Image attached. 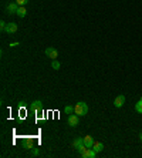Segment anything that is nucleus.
I'll list each match as a JSON object with an SVG mask.
<instances>
[{"label":"nucleus","instance_id":"obj_1","mask_svg":"<svg viewBox=\"0 0 142 158\" xmlns=\"http://www.w3.org/2000/svg\"><path fill=\"white\" fill-rule=\"evenodd\" d=\"M74 112H75L78 117L87 116V114H88V104H87V103H84V101H80V103H77V104H75V107H74Z\"/></svg>","mask_w":142,"mask_h":158},{"label":"nucleus","instance_id":"obj_2","mask_svg":"<svg viewBox=\"0 0 142 158\" xmlns=\"http://www.w3.org/2000/svg\"><path fill=\"white\" fill-rule=\"evenodd\" d=\"M30 108H31V111H33V112H36V114H38V112L43 111V103H41L40 100L33 101L31 105H30Z\"/></svg>","mask_w":142,"mask_h":158},{"label":"nucleus","instance_id":"obj_3","mask_svg":"<svg viewBox=\"0 0 142 158\" xmlns=\"http://www.w3.org/2000/svg\"><path fill=\"white\" fill-rule=\"evenodd\" d=\"M46 56L50 57L51 60H57V57H58V51H57L56 49H53V47H47V49H46Z\"/></svg>","mask_w":142,"mask_h":158},{"label":"nucleus","instance_id":"obj_4","mask_svg":"<svg viewBox=\"0 0 142 158\" xmlns=\"http://www.w3.org/2000/svg\"><path fill=\"white\" fill-rule=\"evenodd\" d=\"M78 123H80V118H78L77 114H70L68 116V125L70 127H77Z\"/></svg>","mask_w":142,"mask_h":158},{"label":"nucleus","instance_id":"obj_5","mask_svg":"<svg viewBox=\"0 0 142 158\" xmlns=\"http://www.w3.org/2000/svg\"><path fill=\"white\" fill-rule=\"evenodd\" d=\"M19 7H20V6H19L16 2H13V3H9L6 9H7V13H9V14H16L17 10H19Z\"/></svg>","mask_w":142,"mask_h":158},{"label":"nucleus","instance_id":"obj_6","mask_svg":"<svg viewBox=\"0 0 142 158\" xmlns=\"http://www.w3.org/2000/svg\"><path fill=\"white\" fill-rule=\"evenodd\" d=\"M124 104H125V96H122V94H119V96H118L117 98L114 100V105H115L117 108H121Z\"/></svg>","mask_w":142,"mask_h":158},{"label":"nucleus","instance_id":"obj_7","mask_svg":"<svg viewBox=\"0 0 142 158\" xmlns=\"http://www.w3.org/2000/svg\"><path fill=\"white\" fill-rule=\"evenodd\" d=\"M4 31L9 34H14L17 31V24L16 23H7L6 24V29H4Z\"/></svg>","mask_w":142,"mask_h":158},{"label":"nucleus","instance_id":"obj_8","mask_svg":"<svg viewBox=\"0 0 142 158\" xmlns=\"http://www.w3.org/2000/svg\"><path fill=\"white\" fill-rule=\"evenodd\" d=\"M81 157L82 158H95L97 157V152H95L93 148H87L84 152H81Z\"/></svg>","mask_w":142,"mask_h":158},{"label":"nucleus","instance_id":"obj_9","mask_svg":"<svg viewBox=\"0 0 142 158\" xmlns=\"http://www.w3.org/2000/svg\"><path fill=\"white\" fill-rule=\"evenodd\" d=\"M84 144L87 148H93V145L95 144V141H94V138L91 137V135H85L84 137Z\"/></svg>","mask_w":142,"mask_h":158},{"label":"nucleus","instance_id":"obj_10","mask_svg":"<svg viewBox=\"0 0 142 158\" xmlns=\"http://www.w3.org/2000/svg\"><path fill=\"white\" fill-rule=\"evenodd\" d=\"M17 16L20 17V19H23V17H26V14H27V10H26V7L24 6H20L19 7V10H17V13H16Z\"/></svg>","mask_w":142,"mask_h":158},{"label":"nucleus","instance_id":"obj_11","mask_svg":"<svg viewBox=\"0 0 142 158\" xmlns=\"http://www.w3.org/2000/svg\"><path fill=\"white\" fill-rule=\"evenodd\" d=\"M33 147H34V141L31 138H27L24 141V150H33Z\"/></svg>","mask_w":142,"mask_h":158},{"label":"nucleus","instance_id":"obj_12","mask_svg":"<svg viewBox=\"0 0 142 158\" xmlns=\"http://www.w3.org/2000/svg\"><path fill=\"white\" fill-rule=\"evenodd\" d=\"M93 150L95 151V152H101L102 150H104V144H102V142H95V144H94L93 145Z\"/></svg>","mask_w":142,"mask_h":158},{"label":"nucleus","instance_id":"obj_13","mask_svg":"<svg viewBox=\"0 0 142 158\" xmlns=\"http://www.w3.org/2000/svg\"><path fill=\"white\" fill-rule=\"evenodd\" d=\"M135 110H137L138 112H142V98H139L138 103L135 104Z\"/></svg>","mask_w":142,"mask_h":158},{"label":"nucleus","instance_id":"obj_14","mask_svg":"<svg viewBox=\"0 0 142 158\" xmlns=\"http://www.w3.org/2000/svg\"><path fill=\"white\" fill-rule=\"evenodd\" d=\"M51 67H53L54 70H60V67H61V64L58 61H57V60H53V61H51Z\"/></svg>","mask_w":142,"mask_h":158},{"label":"nucleus","instance_id":"obj_15","mask_svg":"<svg viewBox=\"0 0 142 158\" xmlns=\"http://www.w3.org/2000/svg\"><path fill=\"white\" fill-rule=\"evenodd\" d=\"M64 111L67 112V114H71V112L74 111V107L73 105H65V108H64Z\"/></svg>","mask_w":142,"mask_h":158},{"label":"nucleus","instance_id":"obj_16","mask_svg":"<svg viewBox=\"0 0 142 158\" xmlns=\"http://www.w3.org/2000/svg\"><path fill=\"white\" fill-rule=\"evenodd\" d=\"M16 3L19 4V6H26V4L28 3V0H16Z\"/></svg>","mask_w":142,"mask_h":158},{"label":"nucleus","instance_id":"obj_17","mask_svg":"<svg viewBox=\"0 0 142 158\" xmlns=\"http://www.w3.org/2000/svg\"><path fill=\"white\" fill-rule=\"evenodd\" d=\"M38 154H40V151H38V148H33V152H31L33 157H37Z\"/></svg>","mask_w":142,"mask_h":158},{"label":"nucleus","instance_id":"obj_18","mask_svg":"<svg viewBox=\"0 0 142 158\" xmlns=\"http://www.w3.org/2000/svg\"><path fill=\"white\" fill-rule=\"evenodd\" d=\"M6 24H7V23H6V21H0V29H2V31H4V29H6Z\"/></svg>","mask_w":142,"mask_h":158},{"label":"nucleus","instance_id":"obj_19","mask_svg":"<svg viewBox=\"0 0 142 158\" xmlns=\"http://www.w3.org/2000/svg\"><path fill=\"white\" fill-rule=\"evenodd\" d=\"M16 46H19V43H12V44H10V47H16Z\"/></svg>","mask_w":142,"mask_h":158},{"label":"nucleus","instance_id":"obj_20","mask_svg":"<svg viewBox=\"0 0 142 158\" xmlns=\"http://www.w3.org/2000/svg\"><path fill=\"white\" fill-rule=\"evenodd\" d=\"M139 138H141V141H142V133H141V134H139Z\"/></svg>","mask_w":142,"mask_h":158}]
</instances>
